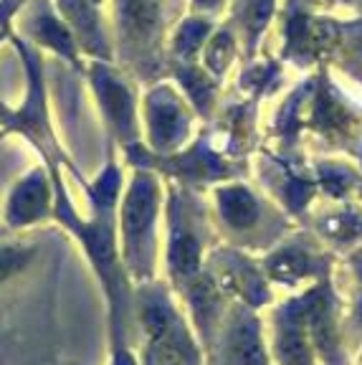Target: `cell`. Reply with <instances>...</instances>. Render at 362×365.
I'll return each instance as SVG.
<instances>
[{
    "label": "cell",
    "instance_id": "6da1fadb",
    "mask_svg": "<svg viewBox=\"0 0 362 365\" xmlns=\"http://www.w3.org/2000/svg\"><path fill=\"white\" fill-rule=\"evenodd\" d=\"M155 213H157V185H155L152 178L140 175L132 182L125 208H122V226H125L130 254L140 251L142 244L148 241Z\"/></svg>",
    "mask_w": 362,
    "mask_h": 365
},
{
    "label": "cell",
    "instance_id": "7a4b0ae2",
    "mask_svg": "<svg viewBox=\"0 0 362 365\" xmlns=\"http://www.w3.org/2000/svg\"><path fill=\"white\" fill-rule=\"evenodd\" d=\"M46 205H48V182L41 178V173H36L13 190L11 205H8V221L13 226H29L43 216Z\"/></svg>",
    "mask_w": 362,
    "mask_h": 365
},
{
    "label": "cell",
    "instance_id": "3957f363",
    "mask_svg": "<svg viewBox=\"0 0 362 365\" xmlns=\"http://www.w3.org/2000/svg\"><path fill=\"white\" fill-rule=\"evenodd\" d=\"M301 317H304V325L309 327L311 337L319 345L327 358H337V340H334V325H332V307H329V299L322 289L309 292L304 299H299Z\"/></svg>",
    "mask_w": 362,
    "mask_h": 365
},
{
    "label": "cell",
    "instance_id": "277c9868",
    "mask_svg": "<svg viewBox=\"0 0 362 365\" xmlns=\"http://www.w3.org/2000/svg\"><path fill=\"white\" fill-rule=\"evenodd\" d=\"M150 132L157 148H172L185 135V117L170 94H152L150 97Z\"/></svg>",
    "mask_w": 362,
    "mask_h": 365
},
{
    "label": "cell",
    "instance_id": "5b68a950",
    "mask_svg": "<svg viewBox=\"0 0 362 365\" xmlns=\"http://www.w3.org/2000/svg\"><path fill=\"white\" fill-rule=\"evenodd\" d=\"M94 84L104 102V109H107V114L112 117L114 125L119 127V132L122 135H132V127H135V104H132L127 86L99 66L94 68Z\"/></svg>",
    "mask_w": 362,
    "mask_h": 365
},
{
    "label": "cell",
    "instance_id": "8992f818",
    "mask_svg": "<svg viewBox=\"0 0 362 365\" xmlns=\"http://www.w3.org/2000/svg\"><path fill=\"white\" fill-rule=\"evenodd\" d=\"M276 350L284 365H309V348L304 340V317H301L299 302H291L281 312Z\"/></svg>",
    "mask_w": 362,
    "mask_h": 365
},
{
    "label": "cell",
    "instance_id": "52a82bcc",
    "mask_svg": "<svg viewBox=\"0 0 362 365\" xmlns=\"http://www.w3.org/2000/svg\"><path fill=\"white\" fill-rule=\"evenodd\" d=\"M231 353L238 365H267V355H264V345H261V332L259 322L251 314H236L231 327Z\"/></svg>",
    "mask_w": 362,
    "mask_h": 365
},
{
    "label": "cell",
    "instance_id": "ba28073f",
    "mask_svg": "<svg viewBox=\"0 0 362 365\" xmlns=\"http://www.w3.org/2000/svg\"><path fill=\"white\" fill-rule=\"evenodd\" d=\"M221 200V213L233 228H249L259 218V205L244 188H226L218 195Z\"/></svg>",
    "mask_w": 362,
    "mask_h": 365
},
{
    "label": "cell",
    "instance_id": "9c48e42d",
    "mask_svg": "<svg viewBox=\"0 0 362 365\" xmlns=\"http://www.w3.org/2000/svg\"><path fill=\"white\" fill-rule=\"evenodd\" d=\"M61 6L66 18L74 23V29L81 34L84 43L91 46V48H99V31H96V18L89 0H63Z\"/></svg>",
    "mask_w": 362,
    "mask_h": 365
},
{
    "label": "cell",
    "instance_id": "30bf717a",
    "mask_svg": "<svg viewBox=\"0 0 362 365\" xmlns=\"http://www.w3.org/2000/svg\"><path fill=\"white\" fill-rule=\"evenodd\" d=\"M122 3V16L127 26L135 34L145 36L155 29L157 23V0H119Z\"/></svg>",
    "mask_w": 362,
    "mask_h": 365
},
{
    "label": "cell",
    "instance_id": "8fae6325",
    "mask_svg": "<svg viewBox=\"0 0 362 365\" xmlns=\"http://www.w3.org/2000/svg\"><path fill=\"white\" fill-rule=\"evenodd\" d=\"M148 365H192L187 350L177 340V330L167 337L152 340V348L148 355Z\"/></svg>",
    "mask_w": 362,
    "mask_h": 365
},
{
    "label": "cell",
    "instance_id": "7c38bea8",
    "mask_svg": "<svg viewBox=\"0 0 362 365\" xmlns=\"http://www.w3.org/2000/svg\"><path fill=\"white\" fill-rule=\"evenodd\" d=\"M170 262H172V267H175V272L182 274V277H187V274H195V272H198V264H200L198 241L192 239L190 234L175 236V241H172V249H170Z\"/></svg>",
    "mask_w": 362,
    "mask_h": 365
},
{
    "label": "cell",
    "instance_id": "4fadbf2b",
    "mask_svg": "<svg viewBox=\"0 0 362 365\" xmlns=\"http://www.w3.org/2000/svg\"><path fill=\"white\" fill-rule=\"evenodd\" d=\"M231 284L249 304H261L267 299V287H264L261 277L251 267H246V264H238V267L233 269Z\"/></svg>",
    "mask_w": 362,
    "mask_h": 365
},
{
    "label": "cell",
    "instance_id": "5bb4252c",
    "mask_svg": "<svg viewBox=\"0 0 362 365\" xmlns=\"http://www.w3.org/2000/svg\"><path fill=\"white\" fill-rule=\"evenodd\" d=\"M306 272H309V267H306V259L299 251H284V254L269 262V274L279 282H296Z\"/></svg>",
    "mask_w": 362,
    "mask_h": 365
},
{
    "label": "cell",
    "instance_id": "9a60e30c",
    "mask_svg": "<svg viewBox=\"0 0 362 365\" xmlns=\"http://www.w3.org/2000/svg\"><path fill=\"white\" fill-rule=\"evenodd\" d=\"M205 36H208V23L205 21H187L177 34V51L182 56H190L203 46Z\"/></svg>",
    "mask_w": 362,
    "mask_h": 365
},
{
    "label": "cell",
    "instance_id": "2e32d148",
    "mask_svg": "<svg viewBox=\"0 0 362 365\" xmlns=\"http://www.w3.org/2000/svg\"><path fill=\"white\" fill-rule=\"evenodd\" d=\"M233 56V41L228 34H218L213 41L208 43V51H205V58H208V66L213 68L215 74H221L223 68L228 66Z\"/></svg>",
    "mask_w": 362,
    "mask_h": 365
},
{
    "label": "cell",
    "instance_id": "e0dca14e",
    "mask_svg": "<svg viewBox=\"0 0 362 365\" xmlns=\"http://www.w3.org/2000/svg\"><path fill=\"white\" fill-rule=\"evenodd\" d=\"M38 36L46 41V43H51L53 48H58V51H63L66 56H71V36H68L66 29H61L53 18H48V16L41 18Z\"/></svg>",
    "mask_w": 362,
    "mask_h": 365
},
{
    "label": "cell",
    "instance_id": "ac0fdd59",
    "mask_svg": "<svg viewBox=\"0 0 362 365\" xmlns=\"http://www.w3.org/2000/svg\"><path fill=\"white\" fill-rule=\"evenodd\" d=\"M31 251L26 249H16V246H3L0 249V284L6 279H11L13 274H18L26 262H29Z\"/></svg>",
    "mask_w": 362,
    "mask_h": 365
},
{
    "label": "cell",
    "instance_id": "d6986e66",
    "mask_svg": "<svg viewBox=\"0 0 362 365\" xmlns=\"http://www.w3.org/2000/svg\"><path fill=\"white\" fill-rule=\"evenodd\" d=\"M324 231L334 239H355V236L362 234V218L355 216V213H345V216L329 218L324 223Z\"/></svg>",
    "mask_w": 362,
    "mask_h": 365
},
{
    "label": "cell",
    "instance_id": "ffe728a7",
    "mask_svg": "<svg viewBox=\"0 0 362 365\" xmlns=\"http://www.w3.org/2000/svg\"><path fill=\"white\" fill-rule=\"evenodd\" d=\"M180 79H182V84L187 86V91L192 94L195 104H198V107H208L210 84L203 79V74H200V71H195V68H185V71H180Z\"/></svg>",
    "mask_w": 362,
    "mask_h": 365
},
{
    "label": "cell",
    "instance_id": "44dd1931",
    "mask_svg": "<svg viewBox=\"0 0 362 365\" xmlns=\"http://www.w3.org/2000/svg\"><path fill=\"white\" fill-rule=\"evenodd\" d=\"M314 122L319 127H337L345 122V112H342L332 99H319L317 102V112H314Z\"/></svg>",
    "mask_w": 362,
    "mask_h": 365
},
{
    "label": "cell",
    "instance_id": "7402d4cb",
    "mask_svg": "<svg viewBox=\"0 0 362 365\" xmlns=\"http://www.w3.org/2000/svg\"><path fill=\"white\" fill-rule=\"evenodd\" d=\"M286 34H289V43H291V48H299V51H304L306 46L311 43L309 23H306L304 16L291 18V21H289V26H286Z\"/></svg>",
    "mask_w": 362,
    "mask_h": 365
},
{
    "label": "cell",
    "instance_id": "603a6c76",
    "mask_svg": "<svg viewBox=\"0 0 362 365\" xmlns=\"http://www.w3.org/2000/svg\"><path fill=\"white\" fill-rule=\"evenodd\" d=\"M274 13V0H251V8H249V29L251 34H259L264 26L269 23Z\"/></svg>",
    "mask_w": 362,
    "mask_h": 365
},
{
    "label": "cell",
    "instance_id": "cb8c5ba5",
    "mask_svg": "<svg viewBox=\"0 0 362 365\" xmlns=\"http://www.w3.org/2000/svg\"><path fill=\"white\" fill-rule=\"evenodd\" d=\"M334 41H337V29L329 21H319L311 31V43L317 48H329V46H334Z\"/></svg>",
    "mask_w": 362,
    "mask_h": 365
},
{
    "label": "cell",
    "instance_id": "d4e9b609",
    "mask_svg": "<svg viewBox=\"0 0 362 365\" xmlns=\"http://www.w3.org/2000/svg\"><path fill=\"white\" fill-rule=\"evenodd\" d=\"M286 195H289V203H291V208H301V205L309 200L311 195V182L306 180H291L286 188Z\"/></svg>",
    "mask_w": 362,
    "mask_h": 365
},
{
    "label": "cell",
    "instance_id": "484cf974",
    "mask_svg": "<svg viewBox=\"0 0 362 365\" xmlns=\"http://www.w3.org/2000/svg\"><path fill=\"white\" fill-rule=\"evenodd\" d=\"M322 180H324V188L332 190L334 195L342 193L347 188V175L345 173H337V170H324L322 173Z\"/></svg>",
    "mask_w": 362,
    "mask_h": 365
},
{
    "label": "cell",
    "instance_id": "4316f807",
    "mask_svg": "<svg viewBox=\"0 0 362 365\" xmlns=\"http://www.w3.org/2000/svg\"><path fill=\"white\" fill-rule=\"evenodd\" d=\"M112 365H137V360L132 358V355L127 353V350H119L117 358H114V363H112Z\"/></svg>",
    "mask_w": 362,
    "mask_h": 365
},
{
    "label": "cell",
    "instance_id": "83f0119b",
    "mask_svg": "<svg viewBox=\"0 0 362 365\" xmlns=\"http://www.w3.org/2000/svg\"><path fill=\"white\" fill-rule=\"evenodd\" d=\"M198 3H200V6H215V3H218V0H198Z\"/></svg>",
    "mask_w": 362,
    "mask_h": 365
},
{
    "label": "cell",
    "instance_id": "f1b7e54d",
    "mask_svg": "<svg viewBox=\"0 0 362 365\" xmlns=\"http://www.w3.org/2000/svg\"><path fill=\"white\" fill-rule=\"evenodd\" d=\"M357 312H360V319H362V302H360V309H357Z\"/></svg>",
    "mask_w": 362,
    "mask_h": 365
},
{
    "label": "cell",
    "instance_id": "f546056e",
    "mask_svg": "<svg viewBox=\"0 0 362 365\" xmlns=\"http://www.w3.org/2000/svg\"><path fill=\"white\" fill-rule=\"evenodd\" d=\"M360 274H362V269H360Z\"/></svg>",
    "mask_w": 362,
    "mask_h": 365
}]
</instances>
